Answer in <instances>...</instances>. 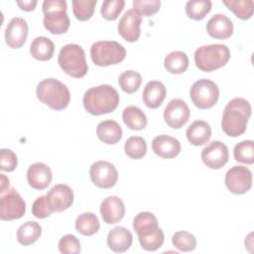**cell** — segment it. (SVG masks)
<instances>
[{
  "label": "cell",
  "mask_w": 254,
  "mask_h": 254,
  "mask_svg": "<svg viewBox=\"0 0 254 254\" xmlns=\"http://www.w3.org/2000/svg\"><path fill=\"white\" fill-rule=\"evenodd\" d=\"M252 107L248 100L242 97L231 99L224 107L221 128L230 137L242 135L247 128L248 120L251 116Z\"/></svg>",
  "instance_id": "cell-1"
},
{
  "label": "cell",
  "mask_w": 254,
  "mask_h": 254,
  "mask_svg": "<svg viewBox=\"0 0 254 254\" xmlns=\"http://www.w3.org/2000/svg\"><path fill=\"white\" fill-rule=\"evenodd\" d=\"M120 101L117 90L109 84H100L88 88L82 97L84 109L91 115L107 114L116 109Z\"/></svg>",
  "instance_id": "cell-2"
},
{
  "label": "cell",
  "mask_w": 254,
  "mask_h": 254,
  "mask_svg": "<svg viewBox=\"0 0 254 254\" xmlns=\"http://www.w3.org/2000/svg\"><path fill=\"white\" fill-rule=\"evenodd\" d=\"M133 228L138 235L141 247L146 251H156L165 239L156 216L150 211H141L133 219Z\"/></svg>",
  "instance_id": "cell-3"
},
{
  "label": "cell",
  "mask_w": 254,
  "mask_h": 254,
  "mask_svg": "<svg viewBox=\"0 0 254 254\" xmlns=\"http://www.w3.org/2000/svg\"><path fill=\"white\" fill-rule=\"evenodd\" d=\"M38 99L54 110L66 108L70 101L68 87L56 78H45L40 81L36 88Z\"/></svg>",
  "instance_id": "cell-4"
},
{
  "label": "cell",
  "mask_w": 254,
  "mask_h": 254,
  "mask_svg": "<svg viewBox=\"0 0 254 254\" xmlns=\"http://www.w3.org/2000/svg\"><path fill=\"white\" fill-rule=\"evenodd\" d=\"M193 56L196 67L208 72L224 66L230 60V51L226 45L211 44L199 47Z\"/></svg>",
  "instance_id": "cell-5"
},
{
  "label": "cell",
  "mask_w": 254,
  "mask_h": 254,
  "mask_svg": "<svg viewBox=\"0 0 254 254\" xmlns=\"http://www.w3.org/2000/svg\"><path fill=\"white\" fill-rule=\"evenodd\" d=\"M58 63L66 74L74 78L83 77L88 70L85 53L77 44L64 45L59 53Z\"/></svg>",
  "instance_id": "cell-6"
},
{
  "label": "cell",
  "mask_w": 254,
  "mask_h": 254,
  "mask_svg": "<svg viewBox=\"0 0 254 254\" xmlns=\"http://www.w3.org/2000/svg\"><path fill=\"white\" fill-rule=\"evenodd\" d=\"M65 0H45L42 5L44 26L54 35L64 34L69 28V18L66 13Z\"/></svg>",
  "instance_id": "cell-7"
},
{
  "label": "cell",
  "mask_w": 254,
  "mask_h": 254,
  "mask_svg": "<svg viewBox=\"0 0 254 254\" xmlns=\"http://www.w3.org/2000/svg\"><path fill=\"white\" fill-rule=\"evenodd\" d=\"M126 57L125 48L116 41H98L90 47V58L98 66L121 63Z\"/></svg>",
  "instance_id": "cell-8"
},
{
  "label": "cell",
  "mask_w": 254,
  "mask_h": 254,
  "mask_svg": "<svg viewBox=\"0 0 254 254\" xmlns=\"http://www.w3.org/2000/svg\"><path fill=\"white\" fill-rule=\"evenodd\" d=\"M190 97L192 103L199 109H209L213 107L219 97L217 84L207 78L194 81L190 89Z\"/></svg>",
  "instance_id": "cell-9"
},
{
  "label": "cell",
  "mask_w": 254,
  "mask_h": 254,
  "mask_svg": "<svg viewBox=\"0 0 254 254\" xmlns=\"http://www.w3.org/2000/svg\"><path fill=\"white\" fill-rule=\"evenodd\" d=\"M26 212V202L14 188L0 193V218L14 220L21 218Z\"/></svg>",
  "instance_id": "cell-10"
},
{
  "label": "cell",
  "mask_w": 254,
  "mask_h": 254,
  "mask_svg": "<svg viewBox=\"0 0 254 254\" xmlns=\"http://www.w3.org/2000/svg\"><path fill=\"white\" fill-rule=\"evenodd\" d=\"M89 177L94 186L99 189H111L118 181V172L108 161H97L90 166Z\"/></svg>",
  "instance_id": "cell-11"
},
{
  "label": "cell",
  "mask_w": 254,
  "mask_h": 254,
  "mask_svg": "<svg viewBox=\"0 0 254 254\" xmlns=\"http://www.w3.org/2000/svg\"><path fill=\"white\" fill-rule=\"evenodd\" d=\"M224 182L230 192L243 194L252 187V173L244 166H233L226 172Z\"/></svg>",
  "instance_id": "cell-12"
},
{
  "label": "cell",
  "mask_w": 254,
  "mask_h": 254,
  "mask_svg": "<svg viewBox=\"0 0 254 254\" xmlns=\"http://www.w3.org/2000/svg\"><path fill=\"white\" fill-rule=\"evenodd\" d=\"M200 157L207 168L218 170L228 162V148L220 141H212L202 149Z\"/></svg>",
  "instance_id": "cell-13"
},
{
  "label": "cell",
  "mask_w": 254,
  "mask_h": 254,
  "mask_svg": "<svg viewBox=\"0 0 254 254\" xmlns=\"http://www.w3.org/2000/svg\"><path fill=\"white\" fill-rule=\"evenodd\" d=\"M190 115L188 104L180 98L172 99L164 110V119L167 125L173 129L182 128L188 121Z\"/></svg>",
  "instance_id": "cell-14"
},
{
  "label": "cell",
  "mask_w": 254,
  "mask_h": 254,
  "mask_svg": "<svg viewBox=\"0 0 254 254\" xmlns=\"http://www.w3.org/2000/svg\"><path fill=\"white\" fill-rule=\"evenodd\" d=\"M142 17L134 10H127L119 20L117 29L119 35L127 42L133 43L138 41L141 35Z\"/></svg>",
  "instance_id": "cell-15"
},
{
  "label": "cell",
  "mask_w": 254,
  "mask_h": 254,
  "mask_svg": "<svg viewBox=\"0 0 254 254\" xmlns=\"http://www.w3.org/2000/svg\"><path fill=\"white\" fill-rule=\"evenodd\" d=\"M54 212H62L69 208L73 202V191L70 187L64 184L54 186L46 194Z\"/></svg>",
  "instance_id": "cell-16"
},
{
  "label": "cell",
  "mask_w": 254,
  "mask_h": 254,
  "mask_svg": "<svg viewBox=\"0 0 254 254\" xmlns=\"http://www.w3.org/2000/svg\"><path fill=\"white\" fill-rule=\"evenodd\" d=\"M28 37L27 21L20 17H14L8 23L5 30V42L11 49H20Z\"/></svg>",
  "instance_id": "cell-17"
},
{
  "label": "cell",
  "mask_w": 254,
  "mask_h": 254,
  "mask_svg": "<svg viewBox=\"0 0 254 254\" xmlns=\"http://www.w3.org/2000/svg\"><path fill=\"white\" fill-rule=\"evenodd\" d=\"M100 214L105 223H117L122 220L125 215L124 202L116 195H109L105 197L100 204Z\"/></svg>",
  "instance_id": "cell-18"
},
{
  "label": "cell",
  "mask_w": 254,
  "mask_h": 254,
  "mask_svg": "<svg viewBox=\"0 0 254 254\" xmlns=\"http://www.w3.org/2000/svg\"><path fill=\"white\" fill-rule=\"evenodd\" d=\"M52 179V171L44 163H34L27 170V182L35 190H45L51 184Z\"/></svg>",
  "instance_id": "cell-19"
},
{
  "label": "cell",
  "mask_w": 254,
  "mask_h": 254,
  "mask_svg": "<svg viewBox=\"0 0 254 254\" xmlns=\"http://www.w3.org/2000/svg\"><path fill=\"white\" fill-rule=\"evenodd\" d=\"M152 150L163 159H173L181 153L182 147L178 139L169 135H159L152 141Z\"/></svg>",
  "instance_id": "cell-20"
},
{
  "label": "cell",
  "mask_w": 254,
  "mask_h": 254,
  "mask_svg": "<svg viewBox=\"0 0 254 254\" xmlns=\"http://www.w3.org/2000/svg\"><path fill=\"white\" fill-rule=\"evenodd\" d=\"M206 32L214 39H228L233 34V23L229 17L218 13L213 15L207 21Z\"/></svg>",
  "instance_id": "cell-21"
},
{
  "label": "cell",
  "mask_w": 254,
  "mask_h": 254,
  "mask_svg": "<svg viewBox=\"0 0 254 254\" xmlns=\"http://www.w3.org/2000/svg\"><path fill=\"white\" fill-rule=\"evenodd\" d=\"M106 241L110 250L115 253H123L131 247L133 235L127 228L116 226L109 231Z\"/></svg>",
  "instance_id": "cell-22"
},
{
  "label": "cell",
  "mask_w": 254,
  "mask_h": 254,
  "mask_svg": "<svg viewBox=\"0 0 254 254\" xmlns=\"http://www.w3.org/2000/svg\"><path fill=\"white\" fill-rule=\"evenodd\" d=\"M167 94L166 86L159 80H151L144 87L142 99L148 108L156 109L164 101Z\"/></svg>",
  "instance_id": "cell-23"
},
{
  "label": "cell",
  "mask_w": 254,
  "mask_h": 254,
  "mask_svg": "<svg viewBox=\"0 0 254 254\" xmlns=\"http://www.w3.org/2000/svg\"><path fill=\"white\" fill-rule=\"evenodd\" d=\"M186 136L191 145L202 146L209 141L211 137V128L206 121L195 120L188 127Z\"/></svg>",
  "instance_id": "cell-24"
},
{
  "label": "cell",
  "mask_w": 254,
  "mask_h": 254,
  "mask_svg": "<svg viewBox=\"0 0 254 254\" xmlns=\"http://www.w3.org/2000/svg\"><path fill=\"white\" fill-rule=\"evenodd\" d=\"M96 135L101 142L107 145H114L122 138V128L114 120H103L96 127Z\"/></svg>",
  "instance_id": "cell-25"
},
{
  "label": "cell",
  "mask_w": 254,
  "mask_h": 254,
  "mask_svg": "<svg viewBox=\"0 0 254 254\" xmlns=\"http://www.w3.org/2000/svg\"><path fill=\"white\" fill-rule=\"evenodd\" d=\"M55 52L54 42L45 37L40 36L35 38L30 45V54L31 56L38 61L46 62L53 58Z\"/></svg>",
  "instance_id": "cell-26"
},
{
  "label": "cell",
  "mask_w": 254,
  "mask_h": 254,
  "mask_svg": "<svg viewBox=\"0 0 254 254\" xmlns=\"http://www.w3.org/2000/svg\"><path fill=\"white\" fill-rule=\"evenodd\" d=\"M124 124L131 130L140 131L147 126V116L138 106H127L122 112Z\"/></svg>",
  "instance_id": "cell-27"
},
{
  "label": "cell",
  "mask_w": 254,
  "mask_h": 254,
  "mask_svg": "<svg viewBox=\"0 0 254 254\" xmlns=\"http://www.w3.org/2000/svg\"><path fill=\"white\" fill-rule=\"evenodd\" d=\"M164 65L170 73L181 74L189 67V58L187 54L182 51H174L166 56Z\"/></svg>",
  "instance_id": "cell-28"
},
{
  "label": "cell",
  "mask_w": 254,
  "mask_h": 254,
  "mask_svg": "<svg viewBox=\"0 0 254 254\" xmlns=\"http://www.w3.org/2000/svg\"><path fill=\"white\" fill-rule=\"evenodd\" d=\"M42 234V227L36 221H27L17 230V240L24 246L35 243Z\"/></svg>",
  "instance_id": "cell-29"
},
{
  "label": "cell",
  "mask_w": 254,
  "mask_h": 254,
  "mask_svg": "<svg viewBox=\"0 0 254 254\" xmlns=\"http://www.w3.org/2000/svg\"><path fill=\"white\" fill-rule=\"evenodd\" d=\"M99 227L100 223L98 217L92 212L81 213L75 220V229L84 236H91L95 234Z\"/></svg>",
  "instance_id": "cell-30"
},
{
  "label": "cell",
  "mask_w": 254,
  "mask_h": 254,
  "mask_svg": "<svg viewBox=\"0 0 254 254\" xmlns=\"http://www.w3.org/2000/svg\"><path fill=\"white\" fill-rule=\"evenodd\" d=\"M223 4L241 20L250 19L254 12L252 0H224Z\"/></svg>",
  "instance_id": "cell-31"
},
{
  "label": "cell",
  "mask_w": 254,
  "mask_h": 254,
  "mask_svg": "<svg viewBox=\"0 0 254 254\" xmlns=\"http://www.w3.org/2000/svg\"><path fill=\"white\" fill-rule=\"evenodd\" d=\"M124 151L130 159H142L147 152V143L143 137L131 136L124 144Z\"/></svg>",
  "instance_id": "cell-32"
},
{
  "label": "cell",
  "mask_w": 254,
  "mask_h": 254,
  "mask_svg": "<svg viewBox=\"0 0 254 254\" xmlns=\"http://www.w3.org/2000/svg\"><path fill=\"white\" fill-rule=\"evenodd\" d=\"M210 0H190L186 3V13L192 20H202L211 10Z\"/></svg>",
  "instance_id": "cell-33"
},
{
  "label": "cell",
  "mask_w": 254,
  "mask_h": 254,
  "mask_svg": "<svg viewBox=\"0 0 254 254\" xmlns=\"http://www.w3.org/2000/svg\"><path fill=\"white\" fill-rule=\"evenodd\" d=\"M118 83L121 89L126 93H134L142 83V76L135 70H126L119 75Z\"/></svg>",
  "instance_id": "cell-34"
},
{
  "label": "cell",
  "mask_w": 254,
  "mask_h": 254,
  "mask_svg": "<svg viewBox=\"0 0 254 254\" xmlns=\"http://www.w3.org/2000/svg\"><path fill=\"white\" fill-rule=\"evenodd\" d=\"M235 161L252 165L254 163V142L252 140H244L235 145L233 150Z\"/></svg>",
  "instance_id": "cell-35"
},
{
  "label": "cell",
  "mask_w": 254,
  "mask_h": 254,
  "mask_svg": "<svg viewBox=\"0 0 254 254\" xmlns=\"http://www.w3.org/2000/svg\"><path fill=\"white\" fill-rule=\"evenodd\" d=\"M172 243L177 249L184 252L193 251L197 244L194 235L185 230L176 232L172 236Z\"/></svg>",
  "instance_id": "cell-36"
},
{
  "label": "cell",
  "mask_w": 254,
  "mask_h": 254,
  "mask_svg": "<svg viewBox=\"0 0 254 254\" xmlns=\"http://www.w3.org/2000/svg\"><path fill=\"white\" fill-rule=\"evenodd\" d=\"M72 12L79 21L89 20L94 12L96 0H72Z\"/></svg>",
  "instance_id": "cell-37"
},
{
  "label": "cell",
  "mask_w": 254,
  "mask_h": 254,
  "mask_svg": "<svg viewBox=\"0 0 254 254\" xmlns=\"http://www.w3.org/2000/svg\"><path fill=\"white\" fill-rule=\"evenodd\" d=\"M124 6V0H105L101 5L100 13L105 20L114 21L118 18Z\"/></svg>",
  "instance_id": "cell-38"
},
{
  "label": "cell",
  "mask_w": 254,
  "mask_h": 254,
  "mask_svg": "<svg viewBox=\"0 0 254 254\" xmlns=\"http://www.w3.org/2000/svg\"><path fill=\"white\" fill-rule=\"evenodd\" d=\"M161 7L160 0H134L133 9L143 17H150L156 14Z\"/></svg>",
  "instance_id": "cell-39"
},
{
  "label": "cell",
  "mask_w": 254,
  "mask_h": 254,
  "mask_svg": "<svg viewBox=\"0 0 254 254\" xmlns=\"http://www.w3.org/2000/svg\"><path fill=\"white\" fill-rule=\"evenodd\" d=\"M59 250L63 254H78L80 252V242L73 234L64 235L59 241Z\"/></svg>",
  "instance_id": "cell-40"
},
{
  "label": "cell",
  "mask_w": 254,
  "mask_h": 254,
  "mask_svg": "<svg viewBox=\"0 0 254 254\" xmlns=\"http://www.w3.org/2000/svg\"><path fill=\"white\" fill-rule=\"evenodd\" d=\"M53 209L50 206V203L46 195H42L35 199L32 205V213L37 218H46L53 213Z\"/></svg>",
  "instance_id": "cell-41"
},
{
  "label": "cell",
  "mask_w": 254,
  "mask_h": 254,
  "mask_svg": "<svg viewBox=\"0 0 254 254\" xmlns=\"http://www.w3.org/2000/svg\"><path fill=\"white\" fill-rule=\"evenodd\" d=\"M18 165L16 154L10 149L0 150V169L5 172H13Z\"/></svg>",
  "instance_id": "cell-42"
},
{
  "label": "cell",
  "mask_w": 254,
  "mask_h": 254,
  "mask_svg": "<svg viewBox=\"0 0 254 254\" xmlns=\"http://www.w3.org/2000/svg\"><path fill=\"white\" fill-rule=\"evenodd\" d=\"M38 1L36 0H24V1H17V5L24 11L30 12L33 11L37 6Z\"/></svg>",
  "instance_id": "cell-43"
},
{
  "label": "cell",
  "mask_w": 254,
  "mask_h": 254,
  "mask_svg": "<svg viewBox=\"0 0 254 254\" xmlns=\"http://www.w3.org/2000/svg\"><path fill=\"white\" fill-rule=\"evenodd\" d=\"M7 190H9V179L1 174V186H0V193L5 192Z\"/></svg>",
  "instance_id": "cell-44"
}]
</instances>
